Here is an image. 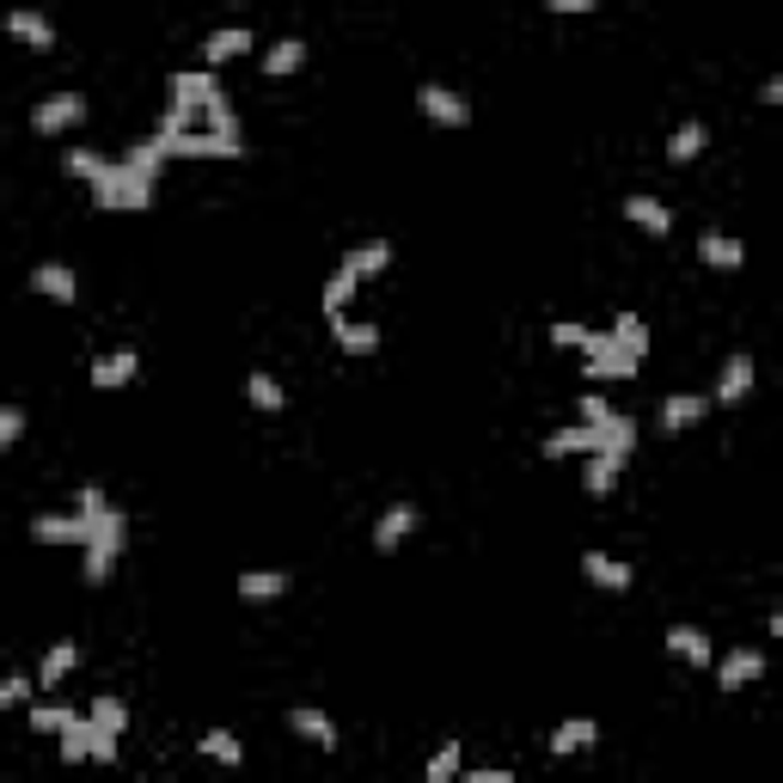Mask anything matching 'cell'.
<instances>
[{"label":"cell","instance_id":"cell-1","mask_svg":"<svg viewBox=\"0 0 783 783\" xmlns=\"http://www.w3.org/2000/svg\"><path fill=\"white\" fill-rule=\"evenodd\" d=\"M80 514H86V582L98 588L110 569H117V557H123L129 521H123V508H110V496L98 490V484L80 490Z\"/></svg>","mask_w":783,"mask_h":783},{"label":"cell","instance_id":"cell-2","mask_svg":"<svg viewBox=\"0 0 783 783\" xmlns=\"http://www.w3.org/2000/svg\"><path fill=\"white\" fill-rule=\"evenodd\" d=\"M93 202L105 215H141V209H154V178H141V171H129L117 159V171H110L105 185H93Z\"/></svg>","mask_w":783,"mask_h":783},{"label":"cell","instance_id":"cell-3","mask_svg":"<svg viewBox=\"0 0 783 783\" xmlns=\"http://www.w3.org/2000/svg\"><path fill=\"white\" fill-rule=\"evenodd\" d=\"M166 159H246V135H221V129H178L159 135Z\"/></svg>","mask_w":783,"mask_h":783},{"label":"cell","instance_id":"cell-4","mask_svg":"<svg viewBox=\"0 0 783 783\" xmlns=\"http://www.w3.org/2000/svg\"><path fill=\"white\" fill-rule=\"evenodd\" d=\"M80 117H86V98H80V93H56V98H37L32 129H37V135H68Z\"/></svg>","mask_w":783,"mask_h":783},{"label":"cell","instance_id":"cell-5","mask_svg":"<svg viewBox=\"0 0 783 783\" xmlns=\"http://www.w3.org/2000/svg\"><path fill=\"white\" fill-rule=\"evenodd\" d=\"M416 105H423V117H429V123H441V129H465V123H472V98L447 93V86H435V80L416 93Z\"/></svg>","mask_w":783,"mask_h":783},{"label":"cell","instance_id":"cell-6","mask_svg":"<svg viewBox=\"0 0 783 783\" xmlns=\"http://www.w3.org/2000/svg\"><path fill=\"white\" fill-rule=\"evenodd\" d=\"M594 447H600V429H594V423H569V429H551V435H545V441H538V453H545V460H588Z\"/></svg>","mask_w":783,"mask_h":783},{"label":"cell","instance_id":"cell-7","mask_svg":"<svg viewBox=\"0 0 783 783\" xmlns=\"http://www.w3.org/2000/svg\"><path fill=\"white\" fill-rule=\"evenodd\" d=\"M752 380H759V368H752V355L747 349H735L728 361H722V373H716V392H710V404H740L752 392Z\"/></svg>","mask_w":783,"mask_h":783},{"label":"cell","instance_id":"cell-8","mask_svg":"<svg viewBox=\"0 0 783 783\" xmlns=\"http://www.w3.org/2000/svg\"><path fill=\"white\" fill-rule=\"evenodd\" d=\"M166 86H171V105H190V110H202L209 98H221L215 68H178V74H171Z\"/></svg>","mask_w":783,"mask_h":783},{"label":"cell","instance_id":"cell-9","mask_svg":"<svg viewBox=\"0 0 783 783\" xmlns=\"http://www.w3.org/2000/svg\"><path fill=\"white\" fill-rule=\"evenodd\" d=\"M704 416H710V392H667V404H661V429L686 435V429H698Z\"/></svg>","mask_w":783,"mask_h":783},{"label":"cell","instance_id":"cell-10","mask_svg":"<svg viewBox=\"0 0 783 783\" xmlns=\"http://www.w3.org/2000/svg\"><path fill=\"white\" fill-rule=\"evenodd\" d=\"M710 667H716V686L722 691H740V686H752V679L766 674V655H759V649H728V655L710 661Z\"/></svg>","mask_w":783,"mask_h":783},{"label":"cell","instance_id":"cell-11","mask_svg":"<svg viewBox=\"0 0 783 783\" xmlns=\"http://www.w3.org/2000/svg\"><path fill=\"white\" fill-rule=\"evenodd\" d=\"M331 343H337L343 355H373V349H380V324L337 312V319H331Z\"/></svg>","mask_w":783,"mask_h":783},{"label":"cell","instance_id":"cell-12","mask_svg":"<svg viewBox=\"0 0 783 783\" xmlns=\"http://www.w3.org/2000/svg\"><path fill=\"white\" fill-rule=\"evenodd\" d=\"M7 32L25 49H56V25H49V13H37V7H13V13H7Z\"/></svg>","mask_w":783,"mask_h":783},{"label":"cell","instance_id":"cell-13","mask_svg":"<svg viewBox=\"0 0 783 783\" xmlns=\"http://www.w3.org/2000/svg\"><path fill=\"white\" fill-rule=\"evenodd\" d=\"M32 538L37 545H86V514H37L32 521Z\"/></svg>","mask_w":783,"mask_h":783},{"label":"cell","instance_id":"cell-14","mask_svg":"<svg viewBox=\"0 0 783 783\" xmlns=\"http://www.w3.org/2000/svg\"><path fill=\"white\" fill-rule=\"evenodd\" d=\"M411 533H416V508L411 502H392L380 521H373V551H399Z\"/></svg>","mask_w":783,"mask_h":783},{"label":"cell","instance_id":"cell-15","mask_svg":"<svg viewBox=\"0 0 783 783\" xmlns=\"http://www.w3.org/2000/svg\"><path fill=\"white\" fill-rule=\"evenodd\" d=\"M246 49H258L246 25H221V32L209 37V44H202V68H227V62H239Z\"/></svg>","mask_w":783,"mask_h":783},{"label":"cell","instance_id":"cell-16","mask_svg":"<svg viewBox=\"0 0 783 783\" xmlns=\"http://www.w3.org/2000/svg\"><path fill=\"white\" fill-rule=\"evenodd\" d=\"M32 288L49 294L56 307H74V300H80V276L68 270V263H37V270H32Z\"/></svg>","mask_w":783,"mask_h":783},{"label":"cell","instance_id":"cell-17","mask_svg":"<svg viewBox=\"0 0 783 783\" xmlns=\"http://www.w3.org/2000/svg\"><path fill=\"white\" fill-rule=\"evenodd\" d=\"M582 576L594 588H606V594H625V588H630V563H625V557H613V551H588L582 557Z\"/></svg>","mask_w":783,"mask_h":783},{"label":"cell","instance_id":"cell-18","mask_svg":"<svg viewBox=\"0 0 783 783\" xmlns=\"http://www.w3.org/2000/svg\"><path fill=\"white\" fill-rule=\"evenodd\" d=\"M667 655H679L686 667H710L716 649H710V637L698 625H674V630H667Z\"/></svg>","mask_w":783,"mask_h":783},{"label":"cell","instance_id":"cell-19","mask_svg":"<svg viewBox=\"0 0 783 783\" xmlns=\"http://www.w3.org/2000/svg\"><path fill=\"white\" fill-rule=\"evenodd\" d=\"M135 368H141L135 349H110V355H98V361H93V385H98V392H117V385L135 380Z\"/></svg>","mask_w":783,"mask_h":783},{"label":"cell","instance_id":"cell-20","mask_svg":"<svg viewBox=\"0 0 783 783\" xmlns=\"http://www.w3.org/2000/svg\"><path fill=\"white\" fill-rule=\"evenodd\" d=\"M288 728L300 740H312V747H337V722L324 716V710H312V704H294L288 710Z\"/></svg>","mask_w":783,"mask_h":783},{"label":"cell","instance_id":"cell-21","mask_svg":"<svg viewBox=\"0 0 783 783\" xmlns=\"http://www.w3.org/2000/svg\"><path fill=\"white\" fill-rule=\"evenodd\" d=\"M594 429H600V447H594V453H618V460H630V453H637V423H630V416H600V423H594Z\"/></svg>","mask_w":783,"mask_h":783},{"label":"cell","instance_id":"cell-22","mask_svg":"<svg viewBox=\"0 0 783 783\" xmlns=\"http://www.w3.org/2000/svg\"><path fill=\"white\" fill-rule=\"evenodd\" d=\"M258 68L270 80H282V74H300V68H307V44H300V37H282V44H270L258 56Z\"/></svg>","mask_w":783,"mask_h":783},{"label":"cell","instance_id":"cell-23","mask_svg":"<svg viewBox=\"0 0 783 783\" xmlns=\"http://www.w3.org/2000/svg\"><path fill=\"white\" fill-rule=\"evenodd\" d=\"M625 221L630 227H643V233H674V215H667V202H655V197H625Z\"/></svg>","mask_w":783,"mask_h":783},{"label":"cell","instance_id":"cell-24","mask_svg":"<svg viewBox=\"0 0 783 783\" xmlns=\"http://www.w3.org/2000/svg\"><path fill=\"white\" fill-rule=\"evenodd\" d=\"M594 740H600V722H594V716H569V722H557V735H551V752H557V759H569V752L594 747Z\"/></svg>","mask_w":783,"mask_h":783},{"label":"cell","instance_id":"cell-25","mask_svg":"<svg viewBox=\"0 0 783 783\" xmlns=\"http://www.w3.org/2000/svg\"><path fill=\"white\" fill-rule=\"evenodd\" d=\"M698 258H704L710 270H740V263H747V246L728 239V233H704V239H698Z\"/></svg>","mask_w":783,"mask_h":783},{"label":"cell","instance_id":"cell-26","mask_svg":"<svg viewBox=\"0 0 783 783\" xmlns=\"http://www.w3.org/2000/svg\"><path fill=\"white\" fill-rule=\"evenodd\" d=\"M282 594H288V576H282V569H246V576H239V600H251V606L282 600Z\"/></svg>","mask_w":783,"mask_h":783},{"label":"cell","instance_id":"cell-27","mask_svg":"<svg viewBox=\"0 0 783 783\" xmlns=\"http://www.w3.org/2000/svg\"><path fill=\"white\" fill-rule=\"evenodd\" d=\"M704 147H710V129L698 123V117H691V123H679L674 135H667V159H674V166H691Z\"/></svg>","mask_w":783,"mask_h":783},{"label":"cell","instance_id":"cell-28","mask_svg":"<svg viewBox=\"0 0 783 783\" xmlns=\"http://www.w3.org/2000/svg\"><path fill=\"white\" fill-rule=\"evenodd\" d=\"M588 361V380H637V355H625V349H600V355H582Z\"/></svg>","mask_w":783,"mask_h":783},{"label":"cell","instance_id":"cell-29","mask_svg":"<svg viewBox=\"0 0 783 783\" xmlns=\"http://www.w3.org/2000/svg\"><path fill=\"white\" fill-rule=\"evenodd\" d=\"M355 288H361V276H349V270H331L324 276V294H319V307H324V319H337V312H349V300H355Z\"/></svg>","mask_w":783,"mask_h":783},{"label":"cell","instance_id":"cell-30","mask_svg":"<svg viewBox=\"0 0 783 783\" xmlns=\"http://www.w3.org/2000/svg\"><path fill=\"white\" fill-rule=\"evenodd\" d=\"M343 270H349V276H380V270H392V246H385V239H368V246H355L349 258H343Z\"/></svg>","mask_w":783,"mask_h":783},{"label":"cell","instance_id":"cell-31","mask_svg":"<svg viewBox=\"0 0 783 783\" xmlns=\"http://www.w3.org/2000/svg\"><path fill=\"white\" fill-rule=\"evenodd\" d=\"M618 472H625V460H618V453H588V472H582V490H588V496H613Z\"/></svg>","mask_w":783,"mask_h":783},{"label":"cell","instance_id":"cell-32","mask_svg":"<svg viewBox=\"0 0 783 783\" xmlns=\"http://www.w3.org/2000/svg\"><path fill=\"white\" fill-rule=\"evenodd\" d=\"M606 337H613V349L637 355V361H643V355H649V324L637 319V312H618V319H613V331H606Z\"/></svg>","mask_w":783,"mask_h":783},{"label":"cell","instance_id":"cell-33","mask_svg":"<svg viewBox=\"0 0 783 783\" xmlns=\"http://www.w3.org/2000/svg\"><path fill=\"white\" fill-rule=\"evenodd\" d=\"M197 752L202 759H215V766H246V747H239V735H227V728L197 735Z\"/></svg>","mask_w":783,"mask_h":783},{"label":"cell","instance_id":"cell-34","mask_svg":"<svg viewBox=\"0 0 783 783\" xmlns=\"http://www.w3.org/2000/svg\"><path fill=\"white\" fill-rule=\"evenodd\" d=\"M68 171H74V178H86V185H105L110 171H117V159H105L98 147H68Z\"/></svg>","mask_w":783,"mask_h":783},{"label":"cell","instance_id":"cell-35","mask_svg":"<svg viewBox=\"0 0 783 783\" xmlns=\"http://www.w3.org/2000/svg\"><path fill=\"white\" fill-rule=\"evenodd\" d=\"M86 740H93V722H86V716H68L62 735H56V752H62L68 766H80V759H93V752H86Z\"/></svg>","mask_w":783,"mask_h":783},{"label":"cell","instance_id":"cell-36","mask_svg":"<svg viewBox=\"0 0 783 783\" xmlns=\"http://www.w3.org/2000/svg\"><path fill=\"white\" fill-rule=\"evenodd\" d=\"M74 661H80V649L62 637V643H56V649L44 655V667H37V686H62V679L74 674Z\"/></svg>","mask_w":783,"mask_h":783},{"label":"cell","instance_id":"cell-37","mask_svg":"<svg viewBox=\"0 0 783 783\" xmlns=\"http://www.w3.org/2000/svg\"><path fill=\"white\" fill-rule=\"evenodd\" d=\"M123 166H129V171H141V178H159V166H166V147H159V135L135 141V147L123 154Z\"/></svg>","mask_w":783,"mask_h":783},{"label":"cell","instance_id":"cell-38","mask_svg":"<svg viewBox=\"0 0 783 783\" xmlns=\"http://www.w3.org/2000/svg\"><path fill=\"white\" fill-rule=\"evenodd\" d=\"M246 399L258 404V411H282V404H288V392H282L270 373H246Z\"/></svg>","mask_w":783,"mask_h":783},{"label":"cell","instance_id":"cell-39","mask_svg":"<svg viewBox=\"0 0 783 783\" xmlns=\"http://www.w3.org/2000/svg\"><path fill=\"white\" fill-rule=\"evenodd\" d=\"M86 722H98V728H117V735H123V728H129V704H123V698H93Z\"/></svg>","mask_w":783,"mask_h":783},{"label":"cell","instance_id":"cell-40","mask_svg":"<svg viewBox=\"0 0 783 783\" xmlns=\"http://www.w3.org/2000/svg\"><path fill=\"white\" fill-rule=\"evenodd\" d=\"M429 778H435V783H453V778H460V740H441V752H429Z\"/></svg>","mask_w":783,"mask_h":783},{"label":"cell","instance_id":"cell-41","mask_svg":"<svg viewBox=\"0 0 783 783\" xmlns=\"http://www.w3.org/2000/svg\"><path fill=\"white\" fill-rule=\"evenodd\" d=\"M68 716H80V710H68V704H32V728H37V735H62Z\"/></svg>","mask_w":783,"mask_h":783},{"label":"cell","instance_id":"cell-42","mask_svg":"<svg viewBox=\"0 0 783 783\" xmlns=\"http://www.w3.org/2000/svg\"><path fill=\"white\" fill-rule=\"evenodd\" d=\"M86 752H93L98 766H110V759L123 752V735H117V728H98V722H93V740H86Z\"/></svg>","mask_w":783,"mask_h":783},{"label":"cell","instance_id":"cell-43","mask_svg":"<svg viewBox=\"0 0 783 783\" xmlns=\"http://www.w3.org/2000/svg\"><path fill=\"white\" fill-rule=\"evenodd\" d=\"M19 435H25V411H19V404H0V453L19 447Z\"/></svg>","mask_w":783,"mask_h":783},{"label":"cell","instance_id":"cell-44","mask_svg":"<svg viewBox=\"0 0 783 783\" xmlns=\"http://www.w3.org/2000/svg\"><path fill=\"white\" fill-rule=\"evenodd\" d=\"M551 343H557V349H576V355H582V349H588V324L557 319V324H551Z\"/></svg>","mask_w":783,"mask_h":783},{"label":"cell","instance_id":"cell-45","mask_svg":"<svg viewBox=\"0 0 783 783\" xmlns=\"http://www.w3.org/2000/svg\"><path fill=\"white\" fill-rule=\"evenodd\" d=\"M32 679H19V674H0V710H13V704H25L32 698Z\"/></svg>","mask_w":783,"mask_h":783},{"label":"cell","instance_id":"cell-46","mask_svg":"<svg viewBox=\"0 0 783 783\" xmlns=\"http://www.w3.org/2000/svg\"><path fill=\"white\" fill-rule=\"evenodd\" d=\"M545 13H557V19H576V13H594L600 0H538Z\"/></svg>","mask_w":783,"mask_h":783},{"label":"cell","instance_id":"cell-47","mask_svg":"<svg viewBox=\"0 0 783 783\" xmlns=\"http://www.w3.org/2000/svg\"><path fill=\"white\" fill-rule=\"evenodd\" d=\"M600 416H613V404L600 399V392H582V423H600Z\"/></svg>","mask_w":783,"mask_h":783},{"label":"cell","instance_id":"cell-48","mask_svg":"<svg viewBox=\"0 0 783 783\" xmlns=\"http://www.w3.org/2000/svg\"><path fill=\"white\" fill-rule=\"evenodd\" d=\"M460 783H508V766H496V771H465L460 766Z\"/></svg>","mask_w":783,"mask_h":783},{"label":"cell","instance_id":"cell-49","mask_svg":"<svg viewBox=\"0 0 783 783\" xmlns=\"http://www.w3.org/2000/svg\"><path fill=\"white\" fill-rule=\"evenodd\" d=\"M759 105H783V80H778V74H771L766 86H759Z\"/></svg>","mask_w":783,"mask_h":783}]
</instances>
